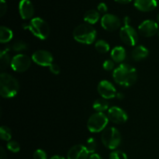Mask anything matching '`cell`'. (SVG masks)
Instances as JSON below:
<instances>
[{
  "instance_id": "6da1fadb",
  "label": "cell",
  "mask_w": 159,
  "mask_h": 159,
  "mask_svg": "<svg viewBox=\"0 0 159 159\" xmlns=\"http://www.w3.org/2000/svg\"><path fill=\"white\" fill-rule=\"evenodd\" d=\"M115 82L119 85L125 87L133 85L138 79L136 69L128 64H121L115 68L113 73Z\"/></svg>"
},
{
  "instance_id": "9a60e30c",
  "label": "cell",
  "mask_w": 159,
  "mask_h": 159,
  "mask_svg": "<svg viewBox=\"0 0 159 159\" xmlns=\"http://www.w3.org/2000/svg\"><path fill=\"white\" fill-rule=\"evenodd\" d=\"M19 12L23 20H30L34 15V7L30 0H21L19 3Z\"/></svg>"
},
{
  "instance_id": "e575fe53",
  "label": "cell",
  "mask_w": 159,
  "mask_h": 159,
  "mask_svg": "<svg viewBox=\"0 0 159 159\" xmlns=\"http://www.w3.org/2000/svg\"><path fill=\"white\" fill-rule=\"evenodd\" d=\"M89 159H102V158H101L100 155H98V154L93 153V154H91V155H89Z\"/></svg>"
},
{
  "instance_id": "d590c367",
  "label": "cell",
  "mask_w": 159,
  "mask_h": 159,
  "mask_svg": "<svg viewBox=\"0 0 159 159\" xmlns=\"http://www.w3.org/2000/svg\"><path fill=\"white\" fill-rule=\"evenodd\" d=\"M116 2H119L120 4H127V3L130 2L132 0H115Z\"/></svg>"
},
{
  "instance_id": "8992f818",
  "label": "cell",
  "mask_w": 159,
  "mask_h": 159,
  "mask_svg": "<svg viewBox=\"0 0 159 159\" xmlns=\"http://www.w3.org/2000/svg\"><path fill=\"white\" fill-rule=\"evenodd\" d=\"M108 122L109 118L105 113L96 112L89 117L87 122V127L92 133H99L105 130Z\"/></svg>"
},
{
  "instance_id": "ab89813d",
  "label": "cell",
  "mask_w": 159,
  "mask_h": 159,
  "mask_svg": "<svg viewBox=\"0 0 159 159\" xmlns=\"http://www.w3.org/2000/svg\"><path fill=\"white\" fill-rule=\"evenodd\" d=\"M157 20H158V23H159V13L158 14V16H157Z\"/></svg>"
},
{
  "instance_id": "74e56055",
  "label": "cell",
  "mask_w": 159,
  "mask_h": 159,
  "mask_svg": "<svg viewBox=\"0 0 159 159\" xmlns=\"http://www.w3.org/2000/svg\"><path fill=\"white\" fill-rule=\"evenodd\" d=\"M50 159H65L64 157L62 156H60V155H54V156L51 157Z\"/></svg>"
},
{
  "instance_id": "7402d4cb",
  "label": "cell",
  "mask_w": 159,
  "mask_h": 159,
  "mask_svg": "<svg viewBox=\"0 0 159 159\" xmlns=\"http://www.w3.org/2000/svg\"><path fill=\"white\" fill-rule=\"evenodd\" d=\"M93 109L96 110V112H99V113H103L104 111L108 109L109 107V103L107 102V100L103 98H101V99H96V101L93 103Z\"/></svg>"
},
{
  "instance_id": "2e32d148",
  "label": "cell",
  "mask_w": 159,
  "mask_h": 159,
  "mask_svg": "<svg viewBox=\"0 0 159 159\" xmlns=\"http://www.w3.org/2000/svg\"><path fill=\"white\" fill-rule=\"evenodd\" d=\"M135 8L142 12H151L157 7L156 0H134Z\"/></svg>"
},
{
  "instance_id": "44dd1931",
  "label": "cell",
  "mask_w": 159,
  "mask_h": 159,
  "mask_svg": "<svg viewBox=\"0 0 159 159\" xmlns=\"http://www.w3.org/2000/svg\"><path fill=\"white\" fill-rule=\"evenodd\" d=\"M13 37V33L9 28L2 26L0 27V42L2 43H8L10 41Z\"/></svg>"
},
{
  "instance_id": "d4e9b609",
  "label": "cell",
  "mask_w": 159,
  "mask_h": 159,
  "mask_svg": "<svg viewBox=\"0 0 159 159\" xmlns=\"http://www.w3.org/2000/svg\"><path fill=\"white\" fill-rule=\"evenodd\" d=\"M86 147L87 150L89 152V154L95 153L96 150V147H97V144H96V140L93 138H89L86 141Z\"/></svg>"
},
{
  "instance_id": "9c48e42d",
  "label": "cell",
  "mask_w": 159,
  "mask_h": 159,
  "mask_svg": "<svg viewBox=\"0 0 159 159\" xmlns=\"http://www.w3.org/2000/svg\"><path fill=\"white\" fill-rule=\"evenodd\" d=\"M33 61L40 66L50 67L53 64V56L51 53L45 50H38L35 51L32 55Z\"/></svg>"
},
{
  "instance_id": "d6a6232c",
  "label": "cell",
  "mask_w": 159,
  "mask_h": 159,
  "mask_svg": "<svg viewBox=\"0 0 159 159\" xmlns=\"http://www.w3.org/2000/svg\"><path fill=\"white\" fill-rule=\"evenodd\" d=\"M97 9H98V11L100 12H107V9H108V8H107V6L106 3L104 2H101L99 3V5H98L97 6Z\"/></svg>"
},
{
  "instance_id": "ac0fdd59",
  "label": "cell",
  "mask_w": 159,
  "mask_h": 159,
  "mask_svg": "<svg viewBox=\"0 0 159 159\" xmlns=\"http://www.w3.org/2000/svg\"><path fill=\"white\" fill-rule=\"evenodd\" d=\"M112 60L115 62H122L126 58V51L123 47H115L111 51Z\"/></svg>"
},
{
  "instance_id": "603a6c76",
  "label": "cell",
  "mask_w": 159,
  "mask_h": 159,
  "mask_svg": "<svg viewBox=\"0 0 159 159\" xmlns=\"http://www.w3.org/2000/svg\"><path fill=\"white\" fill-rule=\"evenodd\" d=\"M96 51L100 54H105L110 51V45L107 41L103 40H99L95 44Z\"/></svg>"
},
{
  "instance_id": "277c9868",
  "label": "cell",
  "mask_w": 159,
  "mask_h": 159,
  "mask_svg": "<svg viewBox=\"0 0 159 159\" xmlns=\"http://www.w3.org/2000/svg\"><path fill=\"white\" fill-rule=\"evenodd\" d=\"M23 29H28L36 37L46 40L50 35V26L46 21L40 17L32 19L29 24H23Z\"/></svg>"
},
{
  "instance_id": "3957f363",
  "label": "cell",
  "mask_w": 159,
  "mask_h": 159,
  "mask_svg": "<svg viewBox=\"0 0 159 159\" xmlns=\"http://www.w3.org/2000/svg\"><path fill=\"white\" fill-rule=\"evenodd\" d=\"M19 82L8 73H2L0 75V94L4 98L14 97L19 91Z\"/></svg>"
},
{
  "instance_id": "f1b7e54d",
  "label": "cell",
  "mask_w": 159,
  "mask_h": 159,
  "mask_svg": "<svg viewBox=\"0 0 159 159\" xmlns=\"http://www.w3.org/2000/svg\"><path fill=\"white\" fill-rule=\"evenodd\" d=\"M34 159H48V156L44 151L37 149L34 153Z\"/></svg>"
},
{
  "instance_id": "4316f807",
  "label": "cell",
  "mask_w": 159,
  "mask_h": 159,
  "mask_svg": "<svg viewBox=\"0 0 159 159\" xmlns=\"http://www.w3.org/2000/svg\"><path fill=\"white\" fill-rule=\"evenodd\" d=\"M7 147L8 150L10 151L11 152H13V153H16V152H20V146L16 141H10L7 143Z\"/></svg>"
},
{
  "instance_id": "836d02e7",
  "label": "cell",
  "mask_w": 159,
  "mask_h": 159,
  "mask_svg": "<svg viewBox=\"0 0 159 159\" xmlns=\"http://www.w3.org/2000/svg\"><path fill=\"white\" fill-rule=\"evenodd\" d=\"M0 159H7L6 153L2 147L0 148Z\"/></svg>"
},
{
  "instance_id": "4fadbf2b",
  "label": "cell",
  "mask_w": 159,
  "mask_h": 159,
  "mask_svg": "<svg viewBox=\"0 0 159 159\" xmlns=\"http://www.w3.org/2000/svg\"><path fill=\"white\" fill-rule=\"evenodd\" d=\"M101 25L106 30L115 31L119 29L121 25V22L116 16L107 13L101 19Z\"/></svg>"
},
{
  "instance_id": "cb8c5ba5",
  "label": "cell",
  "mask_w": 159,
  "mask_h": 159,
  "mask_svg": "<svg viewBox=\"0 0 159 159\" xmlns=\"http://www.w3.org/2000/svg\"><path fill=\"white\" fill-rule=\"evenodd\" d=\"M0 137L3 141H10L11 138H12V132L10 129L6 126H2L0 127Z\"/></svg>"
},
{
  "instance_id": "8fae6325",
  "label": "cell",
  "mask_w": 159,
  "mask_h": 159,
  "mask_svg": "<svg viewBox=\"0 0 159 159\" xmlns=\"http://www.w3.org/2000/svg\"><path fill=\"white\" fill-rule=\"evenodd\" d=\"M139 33L145 37H152L158 33V23L152 20H144L138 27Z\"/></svg>"
},
{
  "instance_id": "ffe728a7",
  "label": "cell",
  "mask_w": 159,
  "mask_h": 159,
  "mask_svg": "<svg viewBox=\"0 0 159 159\" xmlns=\"http://www.w3.org/2000/svg\"><path fill=\"white\" fill-rule=\"evenodd\" d=\"M99 11L95 10V9H90L87 11L84 15V20L89 24H95L97 23L99 20Z\"/></svg>"
},
{
  "instance_id": "484cf974",
  "label": "cell",
  "mask_w": 159,
  "mask_h": 159,
  "mask_svg": "<svg viewBox=\"0 0 159 159\" xmlns=\"http://www.w3.org/2000/svg\"><path fill=\"white\" fill-rule=\"evenodd\" d=\"M12 49L14 51H16V52L23 51L27 49V44L24 41H23V40H19V41L15 42L12 44Z\"/></svg>"
},
{
  "instance_id": "8d00e7d4",
  "label": "cell",
  "mask_w": 159,
  "mask_h": 159,
  "mask_svg": "<svg viewBox=\"0 0 159 159\" xmlns=\"http://www.w3.org/2000/svg\"><path fill=\"white\" fill-rule=\"evenodd\" d=\"M124 25H129V23H130V18H129L128 16H126L125 18L124 19Z\"/></svg>"
},
{
  "instance_id": "f546056e",
  "label": "cell",
  "mask_w": 159,
  "mask_h": 159,
  "mask_svg": "<svg viewBox=\"0 0 159 159\" xmlns=\"http://www.w3.org/2000/svg\"><path fill=\"white\" fill-rule=\"evenodd\" d=\"M102 67H103L104 70H106V71H112L114 68V62L112 60H107L104 61Z\"/></svg>"
},
{
  "instance_id": "5bb4252c",
  "label": "cell",
  "mask_w": 159,
  "mask_h": 159,
  "mask_svg": "<svg viewBox=\"0 0 159 159\" xmlns=\"http://www.w3.org/2000/svg\"><path fill=\"white\" fill-rule=\"evenodd\" d=\"M89 152L86 147L82 144H77L73 146L68 151L67 158L68 159H87L89 158Z\"/></svg>"
},
{
  "instance_id": "60d3db41",
  "label": "cell",
  "mask_w": 159,
  "mask_h": 159,
  "mask_svg": "<svg viewBox=\"0 0 159 159\" xmlns=\"http://www.w3.org/2000/svg\"><path fill=\"white\" fill-rule=\"evenodd\" d=\"M158 37H159V30H158Z\"/></svg>"
},
{
  "instance_id": "52a82bcc",
  "label": "cell",
  "mask_w": 159,
  "mask_h": 159,
  "mask_svg": "<svg viewBox=\"0 0 159 159\" xmlns=\"http://www.w3.org/2000/svg\"><path fill=\"white\" fill-rule=\"evenodd\" d=\"M31 65V59L29 56L19 54L14 56L11 61V68L16 72H24L29 69Z\"/></svg>"
},
{
  "instance_id": "e0dca14e",
  "label": "cell",
  "mask_w": 159,
  "mask_h": 159,
  "mask_svg": "<svg viewBox=\"0 0 159 159\" xmlns=\"http://www.w3.org/2000/svg\"><path fill=\"white\" fill-rule=\"evenodd\" d=\"M148 54V50L145 47L142 46V45H139V46H137L136 48H134V49L132 51L131 56L134 60L139 61L146 58Z\"/></svg>"
},
{
  "instance_id": "f35d334b",
  "label": "cell",
  "mask_w": 159,
  "mask_h": 159,
  "mask_svg": "<svg viewBox=\"0 0 159 159\" xmlns=\"http://www.w3.org/2000/svg\"><path fill=\"white\" fill-rule=\"evenodd\" d=\"M116 97H117L118 99H121L124 97V95L122 93H117V94H116Z\"/></svg>"
},
{
  "instance_id": "7c38bea8",
  "label": "cell",
  "mask_w": 159,
  "mask_h": 159,
  "mask_svg": "<svg viewBox=\"0 0 159 159\" xmlns=\"http://www.w3.org/2000/svg\"><path fill=\"white\" fill-rule=\"evenodd\" d=\"M107 116L109 120L116 124H122L127 122L128 119L127 113L121 108L117 107H112L109 109Z\"/></svg>"
},
{
  "instance_id": "30bf717a",
  "label": "cell",
  "mask_w": 159,
  "mask_h": 159,
  "mask_svg": "<svg viewBox=\"0 0 159 159\" xmlns=\"http://www.w3.org/2000/svg\"><path fill=\"white\" fill-rule=\"evenodd\" d=\"M98 93H99L102 98L106 99H113L116 97L117 92L115 89L114 85L110 82L107 80L101 81L97 87Z\"/></svg>"
},
{
  "instance_id": "83f0119b",
  "label": "cell",
  "mask_w": 159,
  "mask_h": 159,
  "mask_svg": "<svg viewBox=\"0 0 159 159\" xmlns=\"http://www.w3.org/2000/svg\"><path fill=\"white\" fill-rule=\"evenodd\" d=\"M110 159H128L127 155L121 151H114L110 155Z\"/></svg>"
},
{
  "instance_id": "5b68a950",
  "label": "cell",
  "mask_w": 159,
  "mask_h": 159,
  "mask_svg": "<svg viewBox=\"0 0 159 159\" xmlns=\"http://www.w3.org/2000/svg\"><path fill=\"white\" fill-rule=\"evenodd\" d=\"M101 140L105 147L113 150L119 147L120 144L121 134L119 130L115 127H109L103 130Z\"/></svg>"
},
{
  "instance_id": "7a4b0ae2",
  "label": "cell",
  "mask_w": 159,
  "mask_h": 159,
  "mask_svg": "<svg viewBox=\"0 0 159 159\" xmlns=\"http://www.w3.org/2000/svg\"><path fill=\"white\" fill-rule=\"evenodd\" d=\"M96 30L92 25L82 23L73 30V37L76 41L84 44H91L96 38Z\"/></svg>"
},
{
  "instance_id": "1f68e13d",
  "label": "cell",
  "mask_w": 159,
  "mask_h": 159,
  "mask_svg": "<svg viewBox=\"0 0 159 159\" xmlns=\"http://www.w3.org/2000/svg\"><path fill=\"white\" fill-rule=\"evenodd\" d=\"M49 69L51 71V73H53L54 75H58L61 72V68L59 67L58 65L57 64L53 63L51 66L49 67Z\"/></svg>"
},
{
  "instance_id": "4dcf8cb0",
  "label": "cell",
  "mask_w": 159,
  "mask_h": 159,
  "mask_svg": "<svg viewBox=\"0 0 159 159\" xmlns=\"http://www.w3.org/2000/svg\"><path fill=\"white\" fill-rule=\"evenodd\" d=\"M7 11V4L5 0H0V16H3Z\"/></svg>"
},
{
  "instance_id": "ba28073f",
  "label": "cell",
  "mask_w": 159,
  "mask_h": 159,
  "mask_svg": "<svg viewBox=\"0 0 159 159\" xmlns=\"http://www.w3.org/2000/svg\"><path fill=\"white\" fill-rule=\"evenodd\" d=\"M120 37L122 41L128 46H134L138 40V34L130 25H124L120 30Z\"/></svg>"
},
{
  "instance_id": "d6986e66",
  "label": "cell",
  "mask_w": 159,
  "mask_h": 159,
  "mask_svg": "<svg viewBox=\"0 0 159 159\" xmlns=\"http://www.w3.org/2000/svg\"><path fill=\"white\" fill-rule=\"evenodd\" d=\"M9 48H6L4 50L1 51L0 54V65H1V69L5 70L8 68L9 65H11V59L10 55H9Z\"/></svg>"
}]
</instances>
